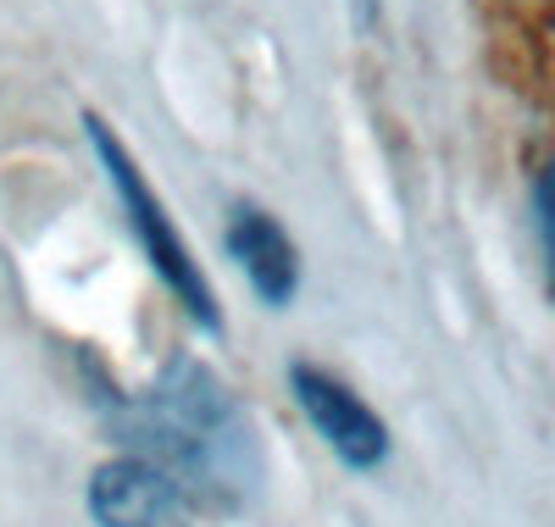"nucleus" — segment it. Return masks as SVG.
<instances>
[{"label":"nucleus","instance_id":"20e7f679","mask_svg":"<svg viewBox=\"0 0 555 527\" xmlns=\"http://www.w3.org/2000/svg\"><path fill=\"white\" fill-rule=\"evenodd\" d=\"M89 511L101 527H195L190 500L151 461H106L89 477Z\"/></svg>","mask_w":555,"mask_h":527},{"label":"nucleus","instance_id":"7ed1b4c3","mask_svg":"<svg viewBox=\"0 0 555 527\" xmlns=\"http://www.w3.org/2000/svg\"><path fill=\"white\" fill-rule=\"evenodd\" d=\"M289 383H295V400H300L306 422L317 427V439L345 466H378L389 455V427L373 416V406H361V395H350L339 377L317 372V367H295Z\"/></svg>","mask_w":555,"mask_h":527},{"label":"nucleus","instance_id":"f257e3e1","mask_svg":"<svg viewBox=\"0 0 555 527\" xmlns=\"http://www.w3.org/2000/svg\"><path fill=\"white\" fill-rule=\"evenodd\" d=\"M128 434H139L145 445L139 461L162 466L172 484L190 477L195 489L234 494L256 477L250 427L201 361H172L151 383V395L128 411Z\"/></svg>","mask_w":555,"mask_h":527},{"label":"nucleus","instance_id":"423d86ee","mask_svg":"<svg viewBox=\"0 0 555 527\" xmlns=\"http://www.w3.org/2000/svg\"><path fill=\"white\" fill-rule=\"evenodd\" d=\"M533 217H539L544 272H550V290H555V167H544V172H539V183H533Z\"/></svg>","mask_w":555,"mask_h":527},{"label":"nucleus","instance_id":"39448f33","mask_svg":"<svg viewBox=\"0 0 555 527\" xmlns=\"http://www.w3.org/2000/svg\"><path fill=\"white\" fill-rule=\"evenodd\" d=\"M228 256L240 261V272L250 278V290L267 306H284L295 295V283H300L295 245H289V233L278 228L267 211H256V206L234 211V222H228Z\"/></svg>","mask_w":555,"mask_h":527},{"label":"nucleus","instance_id":"f03ea898","mask_svg":"<svg viewBox=\"0 0 555 527\" xmlns=\"http://www.w3.org/2000/svg\"><path fill=\"white\" fill-rule=\"evenodd\" d=\"M89 145H95V156L106 162L112 189H117V201H122V211H128V228H133V239H139V250L151 256V267L162 272V283L183 300V311H190L201 327H217V300H211L206 272L195 267L190 245H183L178 228H172V217L162 211L156 189L145 183V172L128 162V151L117 145V133H112L101 117H89Z\"/></svg>","mask_w":555,"mask_h":527}]
</instances>
